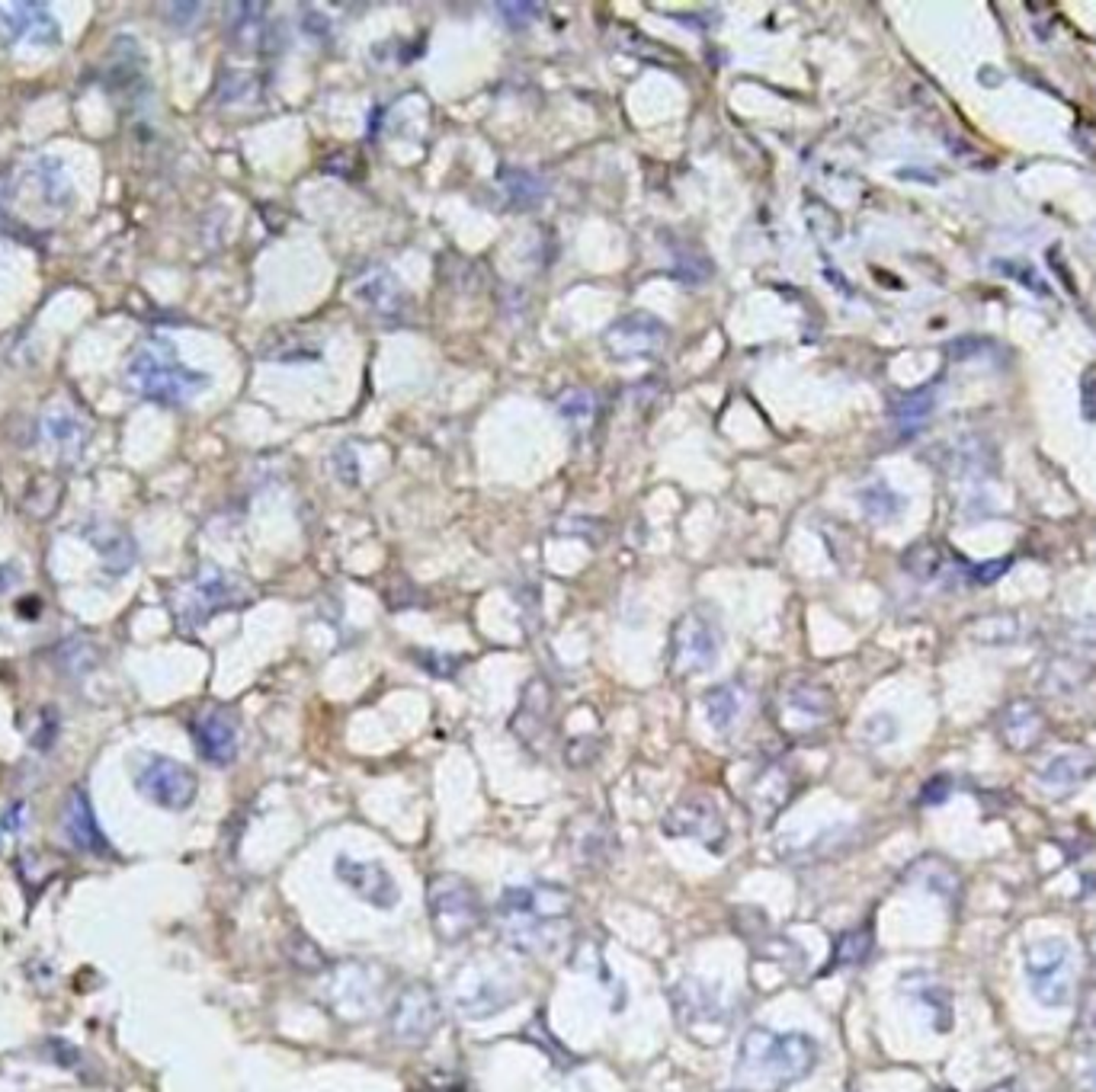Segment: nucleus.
Segmentation results:
<instances>
[{
    "label": "nucleus",
    "instance_id": "473e14b6",
    "mask_svg": "<svg viewBox=\"0 0 1096 1092\" xmlns=\"http://www.w3.org/2000/svg\"><path fill=\"white\" fill-rule=\"evenodd\" d=\"M862 507H865V513H869L872 519L889 522L894 513L901 510V500H897L885 484H875V487H869V490L862 493Z\"/></svg>",
    "mask_w": 1096,
    "mask_h": 1092
},
{
    "label": "nucleus",
    "instance_id": "7ed1b4c3",
    "mask_svg": "<svg viewBox=\"0 0 1096 1092\" xmlns=\"http://www.w3.org/2000/svg\"><path fill=\"white\" fill-rule=\"evenodd\" d=\"M129 385L148 401H158L167 407L186 404L208 385L203 372H193L176 362L171 346L148 343L132 356L129 362Z\"/></svg>",
    "mask_w": 1096,
    "mask_h": 1092
},
{
    "label": "nucleus",
    "instance_id": "423d86ee",
    "mask_svg": "<svg viewBox=\"0 0 1096 1092\" xmlns=\"http://www.w3.org/2000/svg\"><path fill=\"white\" fill-rule=\"evenodd\" d=\"M1022 964H1026V978L1039 1003L1055 1006V1010L1068 1006L1074 993V961L1068 942L1042 939L1029 945L1026 954H1022Z\"/></svg>",
    "mask_w": 1096,
    "mask_h": 1092
},
{
    "label": "nucleus",
    "instance_id": "72a5a7b5",
    "mask_svg": "<svg viewBox=\"0 0 1096 1092\" xmlns=\"http://www.w3.org/2000/svg\"><path fill=\"white\" fill-rule=\"evenodd\" d=\"M46 1057L51 1060V1064L68 1067V1070H75V1067L83 1064L80 1047H75L71 1042H61V1038H48V1042H46Z\"/></svg>",
    "mask_w": 1096,
    "mask_h": 1092
},
{
    "label": "nucleus",
    "instance_id": "cd10ccee",
    "mask_svg": "<svg viewBox=\"0 0 1096 1092\" xmlns=\"http://www.w3.org/2000/svg\"><path fill=\"white\" fill-rule=\"evenodd\" d=\"M872 954V929L860 926V929H847L833 945V968H853V964H862Z\"/></svg>",
    "mask_w": 1096,
    "mask_h": 1092
},
{
    "label": "nucleus",
    "instance_id": "2f4dec72",
    "mask_svg": "<svg viewBox=\"0 0 1096 1092\" xmlns=\"http://www.w3.org/2000/svg\"><path fill=\"white\" fill-rule=\"evenodd\" d=\"M58 664L65 667L71 676H80L97 664V654H93L87 640H65V644L58 647Z\"/></svg>",
    "mask_w": 1096,
    "mask_h": 1092
},
{
    "label": "nucleus",
    "instance_id": "37998d69",
    "mask_svg": "<svg viewBox=\"0 0 1096 1092\" xmlns=\"http://www.w3.org/2000/svg\"><path fill=\"white\" fill-rule=\"evenodd\" d=\"M994 1092H1019L1017 1086H1000V1089H994Z\"/></svg>",
    "mask_w": 1096,
    "mask_h": 1092
},
{
    "label": "nucleus",
    "instance_id": "bb28decb",
    "mask_svg": "<svg viewBox=\"0 0 1096 1092\" xmlns=\"http://www.w3.org/2000/svg\"><path fill=\"white\" fill-rule=\"evenodd\" d=\"M61 500V481L55 478H36L23 493V513L33 519H48L58 510Z\"/></svg>",
    "mask_w": 1096,
    "mask_h": 1092
},
{
    "label": "nucleus",
    "instance_id": "4be33fe9",
    "mask_svg": "<svg viewBox=\"0 0 1096 1092\" xmlns=\"http://www.w3.org/2000/svg\"><path fill=\"white\" fill-rule=\"evenodd\" d=\"M830 715V696L828 689L811 686V682H796L786 692V718L792 721L789 728H818V724Z\"/></svg>",
    "mask_w": 1096,
    "mask_h": 1092
},
{
    "label": "nucleus",
    "instance_id": "f8f14e48",
    "mask_svg": "<svg viewBox=\"0 0 1096 1092\" xmlns=\"http://www.w3.org/2000/svg\"><path fill=\"white\" fill-rule=\"evenodd\" d=\"M565 853L578 868H607L615 856V829L603 814L583 811L565 829Z\"/></svg>",
    "mask_w": 1096,
    "mask_h": 1092
},
{
    "label": "nucleus",
    "instance_id": "c756f323",
    "mask_svg": "<svg viewBox=\"0 0 1096 1092\" xmlns=\"http://www.w3.org/2000/svg\"><path fill=\"white\" fill-rule=\"evenodd\" d=\"M933 407H936V401H933V388H924V391H914V394H907L904 401H897L894 417H897V423L917 426V423H921V420L930 417Z\"/></svg>",
    "mask_w": 1096,
    "mask_h": 1092
},
{
    "label": "nucleus",
    "instance_id": "4c0bfd02",
    "mask_svg": "<svg viewBox=\"0 0 1096 1092\" xmlns=\"http://www.w3.org/2000/svg\"><path fill=\"white\" fill-rule=\"evenodd\" d=\"M164 14H171V16H167V23H173V26L186 29V26H193L196 19H200L203 7H200V4H167V7H164Z\"/></svg>",
    "mask_w": 1096,
    "mask_h": 1092
},
{
    "label": "nucleus",
    "instance_id": "9b49d317",
    "mask_svg": "<svg viewBox=\"0 0 1096 1092\" xmlns=\"http://www.w3.org/2000/svg\"><path fill=\"white\" fill-rule=\"evenodd\" d=\"M661 827L667 836L696 839V843H703L712 856H722V849L728 843V824L712 797H683V801H676L671 811H667Z\"/></svg>",
    "mask_w": 1096,
    "mask_h": 1092
},
{
    "label": "nucleus",
    "instance_id": "9d476101",
    "mask_svg": "<svg viewBox=\"0 0 1096 1092\" xmlns=\"http://www.w3.org/2000/svg\"><path fill=\"white\" fill-rule=\"evenodd\" d=\"M139 792L148 797L151 804L164 807V811H186L196 795H200V779L190 765L171 760V756H151L139 769Z\"/></svg>",
    "mask_w": 1096,
    "mask_h": 1092
},
{
    "label": "nucleus",
    "instance_id": "c9c22d12",
    "mask_svg": "<svg viewBox=\"0 0 1096 1092\" xmlns=\"http://www.w3.org/2000/svg\"><path fill=\"white\" fill-rule=\"evenodd\" d=\"M1010 567H1014V558H1000V561H985V564H978L975 571H972V580L975 583H981V586H987V583H994V580H1000V577H1004Z\"/></svg>",
    "mask_w": 1096,
    "mask_h": 1092
},
{
    "label": "nucleus",
    "instance_id": "e433bc0d",
    "mask_svg": "<svg viewBox=\"0 0 1096 1092\" xmlns=\"http://www.w3.org/2000/svg\"><path fill=\"white\" fill-rule=\"evenodd\" d=\"M1080 407H1083V420H1087V423H1093L1096 420V365H1090L1087 372H1083V378H1080Z\"/></svg>",
    "mask_w": 1096,
    "mask_h": 1092
},
{
    "label": "nucleus",
    "instance_id": "412c9836",
    "mask_svg": "<svg viewBox=\"0 0 1096 1092\" xmlns=\"http://www.w3.org/2000/svg\"><path fill=\"white\" fill-rule=\"evenodd\" d=\"M997 728H1000V737H1004V743L1010 750L1026 753V750L1036 747V743L1042 740V733H1046V715L1039 711V705L1019 699V702H1010V705L1004 708Z\"/></svg>",
    "mask_w": 1096,
    "mask_h": 1092
},
{
    "label": "nucleus",
    "instance_id": "a878e982",
    "mask_svg": "<svg viewBox=\"0 0 1096 1092\" xmlns=\"http://www.w3.org/2000/svg\"><path fill=\"white\" fill-rule=\"evenodd\" d=\"M946 567V551L936 542H921L904 554V571L917 580H936Z\"/></svg>",
    "mask_w": 1096,
    "mask_h": 1092
},
{
    "label": "nucleus",
    "instance_id": "a211bd4d",
    "mask_svg": "<svg viewBox=\"0 0 1096 1092\" xmlns=\"http://www.w3.org/2000/svg\"><path fill=\"white\" fill-rule=\"evenodd\" d=\"M196 750L205 763L228 765L237 756V724L225 708H208L193 724Z\"/></svg>",
    "mask_w": 1096,
    "mask_h": 1092
},
{
    "label": "nucleus",
    "instance_id": "393cba45",
    "mask_svg": "<svg viewBox=\"0 0 1096 1092\" xmlns=\"http://www.w3.org/2000/svg\"><path fill=\"white\" fill-rule=\"evenodd\" d=\"M283 952H286V961L301 974H321L328 968V958L325 952H321V945L311 942L305 932H289L283 942Z\"/></svg>",
    "mask_w": 1096,
    "mask_h": 1092
},
{
    "label": "nucleus",
    "instance_id": "5701e85b",
    "mask_svg": "<svg viewBox=\"0 0 1096 1092\" xmlns=\"http://www.w3.org/2000/svg\"><path fill=\"white\" fill-rule=\"evenodd\" d=\"M703 708H705L708 724H712L718 733H728L737 724L740 711H744V692H740V686H735V682H725V686H715L705 692Z\"/></svg>",
    "mask_w": 1096,
    "mask_h": 1092
},
{
    "label": "nucleus",
    "instance_id": "aec40b11",
    "mask_svg": "<svg viewBox=\"0 0 1096 1092\" xmlns=\"http://www.w3.org/2000/svg\"><path fill=\"white\" fill-rule=\"evenodd\" d=\"M1096 775V753L1087 747H1071L1055 753L1051 760L1039 769V782L1042 789L1049 792H1071L1080 789L1083 782H1090Z\"/></svg>",
    "mask_w": 1096,
    "mask_h": 1092
},
{
    "label": "nucleus",
    "instance_id": "39448f33",
    "mask_svg": "<svg viewBox=\"0 0 1096 1092\" xmlns=\"http://www.w3.org/2000/svg\"><path fill=\"white\" fill-rule=\"evenodd\" d=\"M443 1022V1000L426 981L404 983L389 1006V1035L391 1042L417 1047L426 1045Z\"/></svg>",
    "mask_w": 1096,
    "mask_h": 1092
},
{
    "label": "nucleus",
    "instance_id": "a19ab883",
    "mask_svg": "<svg viewBox=\"0 0 1096 1092\" xmlns=\"http://www.w3.org/2000/svg\"><path fill=\"white\" fill-rule=\"evenodd\" d=\"M1000 269H1014V272H1007V276H1014L1017 282H1022V286H1026V289H1032V292H1046V289L1039 286V279L1032 276V272H1036V269H1032V266H1019V264H1000Z\"/></svg>",
    "mask_w": 1096,
    "mask_h": 1092
},
{
    "label": "nucleus",
    "instance_id": "f03ea898",
    "mask_svg": "<svg viewBox=\"0 0 1096 1092\" xmlns=\"http://www.w3.org/2000/svg\"><path fill=\"white\" fill-rule=\"evenodd\" d=\"M818 1064V1045L801 1032L776 1035L750 1028L737 1054V1083L750 1089H782L808 1076Z\"/></svg>",
    "mask_w": 1096,
    "mask_h": 1092
},
{
    "label": "nucleus",
    "instance_id": "dca6fc26",
    "mask_svg": "<svg viewBox=\"0 0 1096 1092\" xmlns=\"http://www.w3.org/2000/svg\"><path fill=\"white\" fill-rule=\"evenodd\" d=\"M61 829H65V839L78 853L87 856H110L112 846L107 843L103 829L97 827V817H93V807L87 801V795L80 789H71L65 797V807H61Z\"/></svg>",
    "mask_w": 1096,
    "mask_h": 1092
},
{
    "label": "nucleus",
    "instance_id": "c85d7f7f",
    "mask_svg": "<svg viewBox=\"0 0 1096 1092\" xmlns=\"http://www.w3.org/2000/svg\"><path fill=\"white\" fill-rule=\"evenodd\" d=\"M46 433L55 439V443L65 446L68 452H78V449L83 446V439H87V426L71 414H51L46 420Z\"/></svg>",
    "mask_w": 1096,
    "mask_h": 1092
},
{
    "label": "nucleus",
    "instance_id": "4468645a",
    "mask_svg": "<svg viewBox=\"0 0 1096 1092\" xmlns=\"http://www.w3.org/2000/svg\"><path fill=\"white\" fill-rule=\"evenodd\" d=\"M673 996V1013L683 1022V1028H690L693 1035H699V1028H722L725 1025V1006L718 1000V993L712 986H705L703 981L686 978L671 990Z\"/></svg>",
    "mask_w": 1096,
    "mask_h": 1092
},
{
    "label": "nucleus",
    "instance_id": "c03bdc74",
    "mask_svg": "<svg viewBox=\"0 0 1096 1092\" xmlns=\"http://www.w3.org/2000/svg\"><path fill=\"white\" fill-rule=\"evenodd\" d=\"M1093 1089H1096V1074H1093Z\"/></svg>",
    "mask_w": 1096,
    "mask_h": 1092
},
{
    "label": "nucleus",
    "instance_id": "2eb2a0df",
    "mask_svg": "<svg viewBox=\"0 0 1096 1092\" xmlns=\"http://www.w3.org/2000/svg\"><path fill=\"white\" fill-rule=\"evenodd\" d=\"M799 779L796 772L786 769V765H769L757 775L754 782H750V792H747V804H750V814L757 817L760 824H772L776 821V814H782L789 807L792 797L799 795Z\"/></svg>",
    "mask_w": 1096,
    "mask_h": 1092
},
{
    "label": "nucleus",
    "instance_id": "f257e3e1",
    "mask_svg": "<svg viewBox=\"0 0 1096 1092\" xmlns=\"http://www.w3.org/2000/svg\"><path fill=\"white\" fill-rule=\"evenodd\" d=\"M574 897L561 885L507 888L497 904V929L510 949L523 954L558 952L571 936Z\"/></svg>",
    "mask_w": 1096,
    "mask_h": 1092
},
{
    "label": "nucleus",
    "instance_id": "f704fd0d",
    "mask_svg": "<svg viewBox=\"0 0 1096 1092\" xmlns=\"http://www.w3.org/2000/svg\"><path fill=\"white\" fill-rule=\"evenodd\" d=\"M949 792H953V779H949V775H933L930 782H924V789H921V804H926V807L943 804L946 797H949Z\"/></svg>",
    "mask_w": 1096,
    "mask_h": 1092
},
{
    "label": "nucleus",
    "instance_id": "7c9ffc66",
    "mask_svg": "<svg viewBox=\"0 0 1096 1092\" xmlns=\"http://www.w3.org/2000/svg\"><path fill=\"white\" fill-rule=\"evenodd\" d=\"M39 183H42V199L51 205H65L68 203V180L65 171L55 161H39Z\"/></svg>",
    "mask_w": 1096,
    "mask_h": 1092
},
{
    "label": "nucleus",
    "instance_id": "ea45409f",
    "mask_svg": "<svg viewBox=\"0 0 1096 1092\" xmlns=\"http://www.w3.org/2000/svg\"><path fill=\"white\" fill-rule=\"evenodd\" d=\"M1046 257H1049V264H1051V266H1055V276H1058V279L1064 282V289H1068V292H1071V296H1078V286H1074V279H1071V272H1068V266H1064V257H1061V250H1058V244H1055V247H1051V250H1049V254H1046Z\"/></svg>",
    "mask_w": 1096,
    "mask_h": 1092
},
{
    "label": "nucleus",
    "instance_id": "20e7f679",
    "mask_svg": "<svg viewBox=\"0 0 1096 1092\" xmlns=\"http://www.w3.org/2000/svg\"><path fill=\"white\" fill-rule=\"evenodd\" d=\"M426 910L436 939L443 945H458L475 936L485 922V900L475 885L458 875H436L426 888Z\"/></svg>",
    "mask_w": 1096,
    "mask_h": 1092
},
{
    "label": "nucleus",
    "instance_id": "6e6552de",
    "mask_svg": "<svg viewBox=\"0 0 1096 1092\" xmlns=\"http://www.w3.org/2000/svg\"><path fill=\"white\" fill-rule=\"evenodd\" d=\"M519 996V983L510 971L465 968L453 983V1006L462 1018H487L504 1013Z\"/></svg>",
    "mask_w": 1096,
    "mask_h": 1092
},
{
    "label": "nucleus",
    "instance_id": "79ce46f5",
    "mask_svg": "<svg viewBox=\"0 0 1096 1092\" xmlns=\"http://www.w3.org/2000/svg\"><path fill=\"white\" fill-rule=\"evenodd\" d=\"M7 199H10V176H0V218L7 212Z\"/></svg>",
    "mask_w": 1096,
    "mask_h": 1092
},
{
    "label": "nucleus",
    "instance_id": "0eeeda50",
    "mask_svg": "<svg viewBox=\"0 0 1096 1092\" xmlns=\"http://www.w3.org/2000/svg\"><path fill=\"white\" fill-rule=\"evenodd\" d=\"M385 978L375 974V964L365 961H347L330 974L325 1000L330 1013L343 1018V1022H360L369 1015L382 1000Z\"/></svg>",
    "mask_w": 1096,
    "mask_h": 1092
},
{
    "label": "nucleus",
    "instance_id": "1a4fd4ad",
    "mask_svg": "<svg viewBox=\"0 0 1096 1092\" xmlns=\"http://www.w3.org/2000/svg\"><path fill=\"white\" fill-rule=\"evenodd\" d=\"M718 650H722V632H718V625L703 608H693V612H686L680 622L673 625V640H671L673 673L680 676L703 673V670L715 667Z\"/></svg>",
    "mask_w": 1096,
    "mask_h": 1092
},
{
    "label": "nucleus",
    "instance_id": "b1692460",
    "mask_svg": "<svg viewBox=\"0 0 1096 1092\" xmlns=\"http://www.w3.org/2000/svg\"><path fill=\"white\" fill-rule=\"evenodd\" d=\"M90 542L93 548L100 551V558L110 574H125L135 564V542L129 532H122L116 526H100V532L90 535Z\"/></svg>",
    "mask_w": 1096,
    "mask_h": 1092
},
{
    "label": "nucleus",
    "instance_id": "f3484780",
    "mask_svg": "<svg viewBox=\"0 0 1096 1092\" xmlns=\"http://www.w3.org/2000/svg\"><path fill=\"white\" fill-rule=\"evenodd\" d=\"M228 606H235V583L218 567H203L200 577L190 583V593H186L180 612L186 625H203L208 615L222 612Z\"/></svg>",
    "mask_w": 1096,
    "mask_h": 1092
},
{
    "label": "nucleus",
    "instance_id": "6ab92c4d",
    "mask_svg": "<svg viewBox=\"0 0 1096 1092\" xmlns=\"http://www.w3.org/2000/svg\"><path fill=\"white\" fill-rule=\"evenodd\" d=\"M0 33L10 42L33 39L39 46H55L58 42V23L42 4L23 0V4H4L0 7Z\"/></svg>",
    "mask_w": 1096,
    "mask_h": 1092
},
{
    "label": "nucleus",
    "instance_id": "58836bf2",
    "mask_svg": "<svg viewBox=\"0 0 1096 1092\" xmlns=\"http://www.w3.org/2000/svg\"><path fill=\"white\" fill-rule=\"evenodd\" d=\"M651 330H661L657 328V321L651 318L648 324H644V333H642V343H639V350H651ZM612 333H629L632 340H639V330H635V324H632V318L629 321H619L612 328Z\"/></svg>",
    "mask_w": 1096,
    "mask_h": 1092
},
{
    "label": "nucleus",
    "instance_id": "ddd939ff",
    "mask_svg": "<svg viewBox=\"0 0 1096 1092\" xmlns=\"http://www.w3.org/2000/svg\"><path fill=\"white\" fill-rule=\"evenodd\" d=\"M333 871H337L340 885H347L353 894L365 900V904H372L375 910L398 907L401 888L382 862H362V858H353V856H337Z\"/></svg>",
    "mask_w": 1096,
    "mask_h": 1092
}]
</instances>
